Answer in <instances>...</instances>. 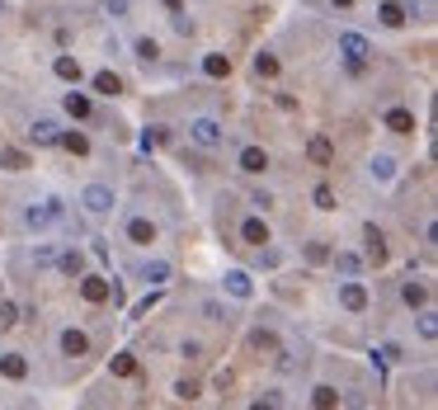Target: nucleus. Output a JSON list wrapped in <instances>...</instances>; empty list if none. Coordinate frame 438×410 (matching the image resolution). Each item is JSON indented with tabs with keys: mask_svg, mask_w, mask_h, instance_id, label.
<instances>
[{
	"mask_svg": "<svg viewBox=\"0 0 438 410\" xmlns=\"http://www.w3.org/2000/svg\"><path fill=\"white\" fill-rule=\"evenodd\" d=\"M33 260H38V264H57V245H38Z\"/></svg>",
	"mask_w": 438,
	"mask_h": 410,
	"instance_id": "obj_37",
	"label": "nucleus"
},
{
	"mask_svg": "<svg viewBox=\"0 0 438 410\" xmlns=\"http://www.w3.org/2000/svg\"><path fill=\"white\" fill-rule=\"evenodd\" d=\"M132 52H137L141 62H156V57H160V48L151 43V38H137V48H132Z\"/></svg>",
	"mask_w": 438,
	"mask_h": 410,
	"instance_id": "obj_31",
	"label": "nucleus"
},
{
	"mask_svg": "<svg viewBox=\"0 0 438 410\" xmlns=\"http://www.w3.org/2000/svg\"><path fill=\"white\" fill-rule=\"evenodd\" d=\"M240 236L250 241V245H264V241H269V222H259V217H245V226H240Z\"/></svg>",
	"mask_w": 438,
	"mask_h": 410,
	"instance_id": "obj_14",
	"label": "nucleus"
},
{
	"mask_svg": "<svg viewBox=\"0 0 438 410\" xmlns=\"http://www.w3.org/2000/svg\"><path fill=\"white\" fill-rule=\"evenodd\" d=\"M188 137L198 146H221V123L217 118H193V123H188Z\"/></svg>",
	"mask_w": 438,
	"mask_h": 410,
	"instance_id": "obj_3",
	"label": "nucleus"
},
{
	"mask_svg": "<svg viewBox=\"0 0 438 410\" xmlns=\"http://www.w3.org/2000/svg\"><path fill=\"white\" fill-rule=\"evenodd\" d=\"M15 321H19V307L15 302H0V331H10Z\"/></svg>",
	"mask_w": 438,
	"mask_h": 410,
	"instance_id": "obj_33",
	"label": "nucleus"
},
{
	"mask_svg": "<svg viewBox=\"0 0 438 410\" xmlns=\"http://www.w3.org/2000/svg\"><path fill=\"white\" fill-rule=\"evenodd\" d=\"M80 203H85V212H90V217H104V212H113V203H118V198H113L109 184H85Z\"/></svg>",
	"mask_w": 438,
	"mask_h": 410,
	"instance_id": "obj_1",
	"label": "nucleus"
},
{
	"mask_svg": "<svg viewBox=\"0 0 438 410\" xmlns=\"http://www.w3.org/2000/svg\"><path fill=\"white\" fill-rule=\"evenodd\" d=\"M57 146H66L71 156H90V137L85 132H57Z\"/></svg>",
	"mask_w": 438,
	"mask_h": 410,
	"instance_id": "obj_10",
	"label": "nucleus"
},
{
	"mask_svg": "<svg viewBox=\"0 0 438 410\" xmlns=\"http://www.w3.org/2000/svg\"><path fill=\"white\" fill-rule=\"evenodd\" d=\"M226 293H231V297H250L255 293V283H250V274H245V269H231V274H226Z\"/></svg>",
	"mask_w": 438,
	"mask_h": 410,
	"instance_id": "obj_9",
	"label": "nucleus"
},
{
	"mask_svg": "<svg viewBox=\"0 0 438 410\" xmlns=\"http://www.w3.org/2000/svg\"><path fill=\"white\" fill-rule=\"evenodd\" d=\"M62 354H71V359L90 354V335L85 331H62Z\"/></svg>",
	"mask_w": 438,
	"mask_h": 410,
	"instance_id": "obj_8",
	"label": "nucleus"
},
{
	"mask_svg": "<svg viewBox=\"0 0 438 410\" xmlns=\"http://www.w3.org/2000/svg\"><path fill=\"white\" fill-rule=\"evenodd\" d=\"M255 71H259V76H278V57H273V52H259V57H255Z\"/></svg>",
	"mask_w": 438,
	"mask_h": 410,
	"instance_id": "obj_29",
	"label": "nucleus"
},
{
	"mask_svg": "<svg viewBox=\"0 0 438 410\" xmlns=\"http://www.w3.org/2000/svg\"><path fill=\"white\" fill-rule=\"evenodd\" d=\"M240 170H245V174H264V170H269V151H259V146H245V151H240Z\"/></svg>",
	"mask_w": 438,
	"mask_h": 410,
	"instance_id": "obj_6",
	"label": "nucleus"
},
{
	"mask_svg": "<svg viewBox=\"0 0 438 410\" xmlns=\"http://www.w3.org/2000/svg\"><path fill=\"white\" fill-rule=\"evenodd\" d=\"M80 297L99 307V302L113 297V283H109V278H99V274H80Z\"/></svg>",
	"mask_w": 438,
	"mask_h": 410,
	"instance_id": "obj_2",
	"label": "nucleus"
},
{
	"mask_svg": "<svg viewBox=\"0 0 438 410\" xmlns=\"http://www.w3.org/2000/svg\"><path fill=\"white\" fill-rule=\"evenodd\" d=\"M57 132H62V127H57V118H38V123H33L29 127V137H33V142H57Z\"/></svg>",
	"mask_w": 438,
	"mask_h": 410,
	"instance_id": "obj_12",
	"label": "nucleus"
},
{
	"mask_svg": "<svg viewBox=\"0 0 438 410\" xmlns=\"http://www.w3.org/2000/svg\"><path fill=\"white\" fill-rule=\"evenodd\" d=\"M311 401H316L321 410H330V406H340V392H335V387H316V392H311Z\"/></svg>",
	"mask_w": 438,
	"mask_h": 410,
	"instance_id": "obj_28",
	"label": "nucleus"
},
{
	"mask_svg": "<svg viewBox=\"0 0 438 410\" xmlns=\"http://www.w3.org/2000/svg\"><path fill=\"white\" fill-rule=\"evenodd\" d=\"M151 307H156V293H151V297H141L137 307H132V316H146V312H151Z\"/></svg>",
	"mask_w": 438,
	"mask_h": 410,
	"instance_id": "obj_42",
	"label": "nucleus"
},
{
	"mask_svg": "<svg viewBox=\"0 0 438 410\" xmlns=\"http://www.w3.org/2000/svg\"><path fill=\"white\" fill-rule=\"evenodd\" d=\"M340 307H344V312H363V307H368L363 283H344V288H340Z\"/></svg>",
	"mask_w": 438,
	"mask_h": 410,
	"instance_id": "obj_7",
	"label": "nucleus"
},
{
	"mask_svg": "<svg viewBox=\"0 0 438 410\" xmlns=\"http://www.w3.org/2000/svg\"><path fill=\"white\" fill-rule=\"evenodd\" d=\"M387 127H392V132H415V113H406V109H387Z\"/></svg>",
	"mask_w": 438,
	"mask_h": 410,
	"instance_id": "obj_17",
	"label": "nucleus"
},
{
	"mask_svg": "<svg viewBox=\"0 0 438 410\" xmlns=\"http://www.w3.org/2000/svg\"><path fill=\"white\" fill-rule=\"evenodd\" d=\"M335 269H340V274H344V278H354V274H359V269H363V260H359V255H335Z\"/></svg>",
	"mask_w": 438,
	"mask_h": 410,
	"instance_id": "obj_27",
	"label": "nucleus"
},
{
	"mask_svg": "<svg viewBox=\"0 0 438 410\" xmlns=\"http://www.w3.org/2000/svg\"><path fill=\"white\" fill-rule=\"evenodd\" d=\"M330 156H335V151H330V137H311V142H307V160H311V165H330Z\"/></svg>",
	"mask_w": 438,
	"mask_h": 410,
	"instance_id": "obj_13",
	"label": "nucleus"
},
{
	"mask_svg": "<svg viewBox=\"0 0 438 410\" xmlns=\"http://www.w3.org/2000/svg\"><path fill=\"white\" fill-rule=\"evenodd\" d=\"M160 142H165V127H146V137H141V146L151 151V146H160Z\"/></svg>",
	"mask_w": 438,
	"mask_h": 410,
	"instance_id": "obj_36",
	"label": "nucleus"
},
{
	"mask_svg": "<svg viewBox=\"0 0 438 410\" xmlns=\"http://www.w3.org/2000/svg\"><path fill=\"white\" fill-rule=\"evenodd\" d=\"M141 278H146L151 288H160L165 278H170V264H165V260H156V264H146V269H141Z\"/></svg>",
	"mask_w": 438,
	"mask_h": 410,
	"instance_id": "obj_23",
	"label": "nucleus"
},
{
	"mask_svg": "<svg viewBox=\"0 0 438 410\" xmlns=\"http://www.w3.org/2000/svg\"><path fill=\"white\" fill-rule=\"evenodd\" d=\"M174 396H179V401H193V396H198V387H193L188 378H179V382H174Z\"/></svg>",
	"mask_w": 438,
	"mask_h": 410,
	"instance_id": "obj_34",
	"label": "nucleus"
},
{
	"mask_svg": "<svg viewBox=\"0 0 438 410\" xmlns=\"http://www.w3.org/2000/svg\"><path fill=\"white\" fill-rule=\"evenodd\" d=\"M165 5H170V10H174V15H179V10H184V0H165Z\"/></svg>",
	"mask_w": 438,
	"mask_h": 410,
	"instance_id": "obj_44",
	"label": "nucleus"
},
{
	"mask_svg": "<svg viewBox=\"0 0 438 410\" xmlns=\"http://www.w3.org/2000/svg\"><path fill=\"white\" fill-rule=\"evenodd\" d=\"M127 241H132V245H151V241H156V222L132 217L127 222Z\"/></svg>",
	"mask_w": 438,
	"mask_h": 410,
	"instance_id": "obj_5",
	"label": "nucleus"
},
{
	"mask_svg": "<svg viewBox=\"0 0 438 410\" xmlns=\"http://www.w3.org/2000/svg\"><path fill=\"white\" fill-rule=\"evenodd\" d=\"M420 335L424 340H438V321L434 316H420Z\"/></svg>",
	"mask_w": 438,
	"mask_h": 410,
	"instance_id": "obj_39",
	"label": "nucleus"
},
{
	"mask_svg": "<svg viewBox=\"0 0 438 410\" xmlns=\"http://www.w3.org/2000/svg\"><path fill=\"white\" fill-rule=\"evenodd\" d=\"M0 15H5V5H0Z\"/></svg>",
	"mask_w": 438,
	"mask_h": 410,
	"instance_id": "obj_45",
	"label": "nucleus"
},
{
	"mask_svg": "<svg viewBox=\"0 0 438 410\" xmlns=\"http://www.w3.org/2000/svg\"><path fill=\"white\" fill-rule=\"evenodd\" d=\"M94 90H99V95H118V90H123V80L113 76V71H99V76H94Z\"/></svg>",
	"mask_w": 438,
	"mask_h": 410,
	"instance_id": "obj_20",
	"label": "nucleus"
},
{
	"mask_svg": "<svg viewBox=\"0 0 438 410\" xmlns=\"http://www.w3.org/2000/svg\"><path fill=\"white\" fill-rule=\"evenodd\" d=\"M52 71H57L62 80H80V62H76V57H66V52L52 62Z\"/></svg>",
	"mask_w": 438,
	"mask_h": 410,
	"instance_id": "obj_22",
	"label": "nucleus"
},
{
	"mask_svg": "<svg viewBox=\"0 0 438 410\" xmlns=\"http://www.w3.org/2000/svg\"><path fill=\"white\" fill-rule=\"evenodd\" d=\"M57 264H62V274H66V278H80V274H85V260H80V250L57 255Z\"/></svg>",
	"mask_w": 438,
	"mask_h": 410,
	"instance_id": "obj_16",
	"label": "nucleus"
},
{
	"mask_svg": "<svg viewBox=\"0 0 438 410\" xmlns=\"http://www.w3.org/2000/svg\"><path fill=\"white\" fill-rule=\"evenodd\" d=\"M179 354H184V359H198V354H203V345H198V340H184V345H179Z\"/></svg>",
	"mask_w": 438,
	"mask_h": 410,
	"instance_id": "obj_40",
	"label": "nucleus"
},
{
	"mask_svg": "<svg viewBox=\"0 0 438 410\" xmlns=\"http://www.w3.org/2000/svg\"><path fill=\"white\" fill-rule=\"evenodd\" d=\"M311 198H316V207H321V212H330V207H335V193H330L326 184H321V189H316Z\"/></svg>",
	"mask_w": 438,
	"mask_h": 410,
	"instance_id": "obj_35",
	"label": "nucleus"
},
{
	"mask_svg": "<svg viewBox=\"0 0 438 410\" xmlns=\"http://www.w3.org/2000/svg\"><path fill=\"white\" fill-rule=\"evenodd\" d=\"M368 174H373L377 184H387V179L396 174V160H392V156H373V165H368Z\"/></svg>",
	"mask_w": 438,
	"mask_h": 410,
	"instance_id": "obj_15",
	"label": "nucleus"
},
{
	"mask_svg": "<svg viewBox=\"0 0 438 410\" xmlns=\"http://www.w3.org/2000/svg\"><path fill=\"white\" fill-rule=\"evenodd\" d=\"M340 52H344L354 66H363L368 57H373V48H368V38H363V33H340Z\"/></svg>",
	"mask_w": 438,
	"mask_h": 410,
	"instance_id": "obj_4",
	"label": "nucleus"
},
{
	"mask_svg": "<svg viewBox=\"0 0 438 410\" xmlns=\"http://www.w3.org/2000/svg\"><path fill=\"white\" fill-rule=\"evenodd\" d=\"M368 260H373V264H387V245H382V231H377V226H368Z\"/></svg>",
	"mask_w": 438,
	"mask_h": 410,
	"instance_id": "obj_18",
	"label": "nucleus"
},
{
	"mask_svg": "<svg viewBox=\"0 0 438 410\" xmlns=\"http://www.w3.org/2000/svg\"><path fill=\"white\" fill-rule=\"evenodd\" d=\"M66 113H71V118H90V99L71 90V95H66Z\"/></svg>",
	"mask_w": 438,
	"mask_h": 410,
	"instance_id": "obj_26",
	"label": "nucleus"
},
{
	"mask_svg": "<svg viewBox=\"0 0 438 410\" xmlns=\"http://www.w3.org/2000/svg\"><path fill=\"white\" fill-rule=\"evenodd\" d=\"M330 5H335V10H354V0H330Z\"/></svg>",
	"mask_w": 438,
	"mask_h": 410,
	"instance_id": "obj_43",
	"label": "nucleus"
},
{
	"mask_svg": "<svg viewBox=\"0 0 438 410\" xmlns=\"http://www.w3.org/2000/svg\"><path fill=\"white\" fill-rule=\"evenodd\" d=\"M377 15H382V24H387V29H401V24H406V10H401V5H392V0H387Z\"/></svg>",
	"mask_w": 438,
	"mask_h": 410,
	"instance_id": "obj_25",
	"label": "nucleus"
},
{
	"mask_svg": "<svg viewBox=\"0 0 438 410\" xmlns=\"http://www.w3.org/2000/svg\"><path fill=\"white\" fill-rule=\"evenodd\" d=\"M401 297H406L410 307H424V297H429V293H424V283H406V288H401Z\"/></svg>",
	"mask_w": 438,
	"mask_h": 410,
	"instance_id": "obj_30",
	"label": "nucleus"
},
{
	"mask_svg": "<svg viewBox=\"0 0 438 410\" xmlns=\"http://www.w3.org/2000/svg\"><path fill=\"white\" fill-rule=\"evenodd\" d=\"M203 71H207V76H226V71H231V57H221V52H207V57H203Z\"/></svg>",
	"mask_w": 438,
	"mask_h": 410,
	"instance_id": "obj_24",
	"label": "nucleus"
},
{
	"mask_svg": "<svg viewBox=\"0 0 438 410\" xmlns=\"http://www.w3.org/2000/svg\"><path fill=\"white\" fill-rule=\"evenodd\" d=\"M24 222H29L33 231H43V226H47L52 217H47V207H29V212H24Z\"/></svg>",
	"mask_w": 438,
	"mask_h": 410,
	"instance_id": "obj_32",
	"label": "nucleus"
},
{
	"mask_svg": "<svg viewBox=\"0 0 438 410\" xmlns=\"http://www.w3.org/2000/svg\"><path fill=\"white\" fill-rule=\"evenodd\" d=\"M0 165H5V170H29V156H24L19 146H5V151H0Z\"/></svg>",
	"mask_w": 438,
	"mask_h": 410,
	"instance_id": "obj_19",
	"label": "nucleus"
},
{
	"mask_svg": "<svg viewBox=\"0 0 438 410\" xmlns=\"http://www.w3.org/2000/svg\"><path fill=\"white\" fill-rule=\"evenodd\" d=\"M104 10H109L113 19H123V15H127V0H109V5H104Z\"/></svg>",
	"mask_w": 438,
	"mask_h": 410,
	"instance_id": "obj_41",
	"label": "nucleus"
},
{
	"mask_svg": "<svg viewBox=\"0 0 438 410\" xmlns=\"http://www.w3.org/2000/svg\"><path fill=\"white\" fill-rule=\"evenodd\" d=\"M203 316L207 321H226V307L221 302H203Z\"/></svg>",
	"mask_w": 438,
	"mask_h": 410,
	"instance_id": "obj_38",
	"label": "nucleus"
},
{
	"mask_svg": "<svg viewBox=\"0 0 438 410\" xmlns=\"http://www.w3.org/2000/svg\"><path fill=\"white\" fill-rule=\"evenodd\" d=\"M109 373H113V378H132V373H137V359H132V354H113Z\"/></svg>",
	"mask_w": 438,
	"mask_h": 410,
	"instance_id": "obj_21",
	"label": "nucleus"
},
{
	"mask_svg": "<svg viewBox=\"0 0 438 410\" xmlns=\"http://www.w3.org/2000/svg\"><path fill=\"white\" fill-rule=\"evenodd\" d=\"M0 373L19 382L24 373H29V359H24V354H0Z\"/></svg>",
	"mask_w": 438,
	"mask_h": 410,
	"instance_id": "obj_11",
	"label": "nucleus"
}]
</instances>
